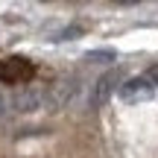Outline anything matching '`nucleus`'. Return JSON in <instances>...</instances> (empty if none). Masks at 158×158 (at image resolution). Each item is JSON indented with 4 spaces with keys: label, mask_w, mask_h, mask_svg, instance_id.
I'll return each mask as SVG.
<instances>
[{
    "label": "nucleus",
    "mask_w": 158,
    "mask_h": 158,
    "mask_svg": "<svg viewBox=\"0 0 158 158\" xmlns=\"http://www.w3.org/2000/svg\"><path fill=\"white\" fill-rule=\"evenodd\" d=\"M120 85H123V82H120V73H117V70H106V73L91 85V91H88V106L91 108H102L108 100H111L114 91H120Z\"/></svg>",
    "instance_id": "1"
},
{
    "label": "nucleus",
    "mask_w": 158,
    "mask_h": 158,
    "mask_svg": "<svg viewBox=\"0 0 158 158\" xmlns=\"http://www.w3.org/2000/svg\"><path fill=\"white\" fill-rule=\"evenodd\" d=\"M120 100L123 102H147L155 97V85L149 82V76H132L120 85Z\"/></svg>",
    "instance_id": "2"
},
{
    "label": "nucleus",
    "mask_w": 158,
    "mask_h": 158,
    "mask_svg": "<svg viewBox=\"0 0 158 158\" xmlns=\"http://www.w3.org/2000/svg\"><path fill=\"white\" fill-rule=\"evenodd\" d=\"M32 73H35V68L27 59H6V62H0V82H6V85H21Z\"/></svg>",
    "instance_id": "3"
},
{
    "label": "nucleus",
    "mask_w": 158,
    "mask_h": 158,
    "mask_svg": "<svg viewBox=\"0 0 158 158\" xmlns=\"http://www.w3.org/2000/svg\"><path fill=\"white\" fill-rule=\"evenodd\" d=\"M44 106V91L41 88H21L12 94V108L18 111H35Z\"/></svg>",
    "instance_id": "4"
},
{
    "label": "nucleus",
    "mask_w": 158,
    "mask_h": 158,
    "mask_svg": "<svg viewBox=\"0 0 158 158\" xmlns=\"http://www.w3.org/2000/svg\"><path fill=\"white\" fill-rule=\"evenodd\" d=\"M88 62H94V64H100V62H114V53L111 50H94V53H88Z\"/></svg>",
    "instance_id": "5"
},
{
    "label": "nucleus",
    "mask_w": 158,
    "mask_h": 158,
    "mask_svg": "<svg viewBox=\"0 0 158 158\" xmlns=\"http://www.w3.org/2000/svg\"><path fill=\"white\" fill-rule=\"evenodd\" d=\"M70 35H82V29H79V27H70V29H62V32H59V35H56V38H53V41H64V38H70Z\"/></svg>",
    "instance_id": "6"
},
{
    "label": "nucleus",
    "mask_w": 158,
    "mask_h": 158,
    "mask_svg": "<svg viewBox=\"0 0 158 158\" xmlns=\"http://www.w3.org/2000/svg\"><path fill=\"white\" fill-rule=\"evenodd\" d=\"M147 76H149V82L158 88V64H155V68H149V73H147Z\"/></svg>",
    "instance_id": "7"
}]
</instances>
